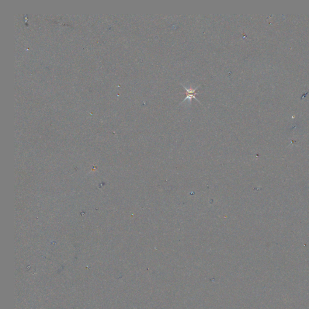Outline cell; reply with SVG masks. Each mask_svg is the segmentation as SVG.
I'll return each mask as SVG.
<instances>
[{
    "label": "cell",
    "instance_id": "1",
    "mask_svg": "<svg viewBox=\"0 0 309 309\" xmlns=\"http://www.w3.org/2000/svg\"><path fill=\"white\" fill-rule=\"evenodd\" d=\"M182 86H183L184 88L186 89V94H187L186 97V98H185V99L184 100L183 102H185L186 100H187V99H189L190 100H192V99L193 98V99H196L197 102H199V100H198L196 99V95H197V94H198V93H196V89L198 88V86H197L196 88H186L185 86H184L183 85H182Z\"/></svg>",
    "mask_w": 309,
    "mask_h": 309
}]
</instances>
